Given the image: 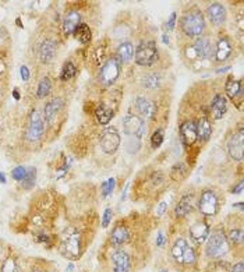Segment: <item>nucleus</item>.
Segmentation results:
<instances>
[{"label":"nucleus","mask_w":244,"mask_h":272,"mask_svg":"<svg viewBox=\"0 0 244 272\" xmlns=\"http://www.w3.org/2000/svg\"><path fill=\"white\" fill-rule=\"evenodd\" d=\"M59 251L63 257L70 261L80 260L84 253V239L78 230H69L60 239Z\"/></svg>","instance_id":"nucleus-1"},{"label":"nucleus","mask_w":244,"mask_h":272,"mask_svg":"<svg viewBox=\"0 0 244 272\" xmlns=\"http://www.w3.org/2000/svg\"><path fill=\"white\" fill-rule=\"evenodd\" d=\"M205 256L209 260H223L230 250V244L225 230L215 229L209 232V236L205 242Z\"/></svg>","instance_id":"nucleus-2"},{"label":"nucleus","mask_w":244,"mask_h":272,"mask_svg":"<svg viewBox=\"0 0 244 272\" xmlns=\"http://www.w3.org/2000/svg\"><path fill=\"white\" fill-rule=\"evenodd\" d=\"M109 272H132L134 258L123 247H112L109 253Z\"/></svg>","instance_id":"nucleus-3"},{"label":"nucleus","mask_w":244,"mask_h":272,"mask_svg":"<svg viewBox=\"0 0 244 272\" xmlns=\"http://www.w3.org/2000/svg\"><path fill=\"white\" fill-rule=\"evenodd\" d=\"M181 31L190 38H197L201 36L204 29H205V20L200 10H190L181 17L180 21Z\"/></svg>","instance_id":"nucleus-4"},{"label":"nucleus","mask_w":244,"mask_h":272,"mask_svg":"<svg viewBox=\"0 0 244 272\" xmlns=\"http://www.w3.org/2000/svg\"><path fill=\"white\" fill-rule=\"evenodd\" d=\"M158 59V46L153 41H142L135 49V63L139 66H151Z\"/></svg>","instance_id":"nucleus-5"},{"label":"nucleus","mask_w":244,"mask_h":272,"mask_svg":"<svg viewBox=\"0 0 244 272\" xmlns=\"http://www.w3.org/2000/svg\"><path fill=\"white\" fill-rule=\"evenodd\" d=\"M45 134V122L42 115L38 111H32L29 115V120H28L27 133H25V138L29 142H38L43 138Z\"/></svg>","instance_id":"nucleus-6"},{"label":"nucleus","mask_w":244,"mask_h":272,"mask_svg":"<svg viewBox=\"0 0 244 272\" xmlns=\"http://www.w3.org/2000/svg\"><path fill=\"white\" fill-rule=\"evenodd\" d=\"M120 134L116 127H105L104 132L101 133V148L106 153H115L120 146Z\"/></svg>","instance_id":"nucleus-7"},{"label":"nucleus","mask_w":244,"mask_h":272,"mask_svg":"<svg viewBox=\"0 0 244 272\" xmlns=\"http://www.w3.org/2000/svg\"><path fill=\"white\" fill-rule=\"evenodd\" d=\"M123 130L127 136L130 137H137L141 139L146 133L145 122L139 116H134V115H127L123 119Z\"/></svg>","instance_id":"nucleus-8"},{"label":"nucleus","mask_w":244,"mask_h":272,"mask_svg":"<svg viewBox=\"0 0 244 272\" xmlns=\"http://www.w3.org/2000/svg\"><path fill=\"white\" fill-rule=\"evenodd\" d=\"M119 74H120V62L116 57H112L109 60H106L104 67L101 69L99 81L104 85H111L118 80Z\"/></svg>","instance_id":"nucleus-9"},{"label":"nucleus","mask_w":244,"mask_h":272,"mask_svg":"<svg viewBox=\"0 0 244 272\" xmlns=\"http://www.w3.org/2000/svg\"><path fill=\"white\" fill-rule=\"evenodd\" d=\"M198 209L201 212L202 215L205 216H214L216 215L218 209H219V200H218V195L211 191V190H207L204 191L200 198V202H198Z\"/></svg>","instance_id":"nucleus-10"},{"label":"nucleus","mask_w":244,"mask_h":272,"mask_svg":"<svg viewBox=\"0 0 244 272\" xmlns=\"http://www.w3.org/2000/svg\"><path fill=\"white\" fill-rule=\"evenodd\" d=\"M228 151L229 155L237 162H242L244 158V130L240 129L239 133L233 134L228 142Z\"/></svg>","instance_id":"nucleus-11"},{"label":"nucleus","mask_w":244,"mask_h":272,"mask_svg":"<svg viewBox=\"0 0 244 272\" xmlns=\"http://www.w3.org/2000/svg\"><path fill=\"white\" fill-rule=\"evenodd\" d=\"M130 240H131V232L125 225H116L109 235L111 247H123L124 244L130 243Z\"/></svg>","instance_id":"nucleus-12"},{"label":"nucleus","mask_w":244,"mask_h":272,"mask_svg":"<svg viewBox=\"0 0 244 272\" xmlns=\"http://www.w3.org/2000/svg\"><path fill=\"white\" fill-rule=\"evenodd\" d=\"M209 232H211V229H209L208 225L205 222H201V221L193 223L190 226V230H188L191 240L195 244H200V246L207 242V239L209 236Z\"/></svg>","instance_id":"nucleus-13"},{"label":"nucleus","mask_w":244,"mask_h":272,"mask_svg":"<svg viewBox=\"0 0 244 272\" xmlns=\"http://www.w3.org/2000/svg\"><path fill=\"white\" fill-rule=\"evenodd\" d=\"M63 106H64V99H62V98H53L52 101H49L48 104L45 105L43 113H45V120L49 125L55 123L59 113L63 109Z\"/></svg>","instance_id":"nucleus-14"},{"label":"nucleus","mask_w":244,"mask_h":272,"mask_svg":"<svg viewBox=\"0 0 244 272\" xmlns=\"http://www.w3.org/2000/svg\"><path fill=\"white\" fill-rule=\"evenodd\" d=\"M56 53H57V42L52 38H48L42 42L39 46V60L45 64L50 63L55 59Z\"/></svg>","instance_id":"nucleus-15"},{"label":"nucleus","mask_w":244,"mask_h":272,"mask_svg":"<svg viewBox=\"0 0 244 272\" xmlns=\"http://www.w3.org/2000/svg\"><path fill=\"white\" fill-rule=\"evenodd\" d=\"M207 15L209 17L212 24L221 25L226 20V8L221 3H212L207 8Z\"/></svg>","instance_id":"nucleus-16"},{"label":"nucleus","mask_w":244,"mask_h":272,"mask_svg":"<svg viewBox=\"0 0 244 272\" xmlns=\"http://www.w3.org/2000/svg\"><path fill=\"white\" fill-rule=\"evenodd\" d=\"M193 50L198 59H211L212 57V43L208 38H198L193 46Z\"/></svg>","instance_id":"nucleus-17"},{"label":"nucleus","mask_w":244,"mask_h":272,"mask_svg":"<svg viewBox=\"0 0 244 272\" xmlns=\"http://www.w3.org/2000/svg\"><path fill=\"white\" fill-rule=\"evenodd\" d=\"M180 136L183 141L187 144V145H193L197 138H198V134H197V125L194 122H184L180 127Z\"/></svg>","instance_id":"nucleus-18"},{"label":"nucleus","mask_w":244,"mask_h":272,"mask_svg":"<svg viewBox=\"0 0 244 272\" xmlns=\"http://www.w3.org/2000/svg\"><path fill=\"white\" fill-rule=\"evenodd\" d=\"M135 108H137V112L142 116L144 119H152L155 112H156V108H155V104L151 102L148 98L139 97L137 98L135 101Z\"/></svg>","instance_id":"nucleus-19"},{"label":"nucleus","mask_w":244,"mask_h":272,"mask_svg":"<svg viewBox=\"0 0 244 272\" xmlns=\"http://www.w3.org/2000/svg\"><path fill=\"white\" fill-rule=\"evenodd\" d=\"M230 53H232V45H230L229 39L226 36H222L216 43L215 60L216 62H223L229 57Z\"/></svg>","instance_id":"nucleus-20"},{"label":"nucleus","mask_w":244,"mask_h":272,"mask_svg":"<svg viewBox=\"0 0 244 272\" xmlns=\"http://www.w3.org/2000/svg\"><path fill=\"white\" fill-rule=\"evenodd\" d=\"M81 21V15L78 11H69L64 17V22H63V31L64 34L70 35L76 31V28L80 25Z\"/></svg>","instance_id":"nucleus-21"},{"label":"nucleus","mask_w":244,"mask_h":272,"mask_svg":"<svg viewBox=\"0 0 244 272\" xmlns=\"http://www.w3.org/2000/svg\"><path fill=\"white\" fill-rule=\"evenodd\" d=\"M187 239H184V237H177L176 240L172 244V247H170V257L173 260L174 263L177 265H180V260H181V254H183V251L184 249L188 246Z\"/></svg>","instance_id":"nucleus-22"},{"label":"nucleus","mask_w":244,"mask_h":272,"mask_svg":"<svg viewBox=\"0 0 244 272\" xmlns=\"http://www.w3.org/2000/svg\"><path fill=\"white\" fill-rule=\"evenodd\" d=\"M228 109V102L226 98L222 94H216L214 99H212V105H211V111L215 119H221L225 115V112Z\"/></svg>","instance_id":"nucleus-23"},{"label":"nucleus","mask_w":244,"mask_h":272,"mask_svg":"<svg viewBox=\"0 0 244 272\" xmlns=\"http://www.w3.org/2000/svg\"><path fill=\"white\" fill-rule=\"evenodd\" d=\"M191 209H193V195H183L174 209V214L176 216H186L191 212Z\"/></svg>","instance_id":"nucleus-24"},{"label":"nucleus","mask_w":244,"mask_h":272,"mask_svg":"<svg viewBox=\"0 0 244 272\" xmlns=\"http://www.w3.org/2000/svg\"><path fill=\"white\" fill-rule=\"evenodd\" d=\"M132 56H134V46H132L131 42H124V43H122L118 49V56H116V59H118L119 62H130L132 59Z\"/></svg>","instance_id":"nucleus-25"},{"label":"nucleus","mask_w":244,"mask_h":272,"mask_svg":"<svg viewBox=\"0 0 244 272\" xmlns=\"http://www.w3.org/2000/svg\"><path fill=\"white\" fill-rule=\"evenodd\" d=\"M95 116H97V120L101 125H108L112 120V118H113V111L109 106L101 104L97 108V111H95Z\"/></svg>","instance_id":"nucleus-26"},{"label":"nucleus","mask_w":244,"mask_h":272,"mask_svg":"<svg viewBox=\"0 0 244 272\" xmlns=\"http://www.w3.org/2000/svg\"><path fill=\"white\" fill-rule=\"evenodd\" d=\"M197 134H198V138L204 139V141H207L211 137L212 127H211V123H209L208 119L202 118L198 122V125H197Z\"/></svg>","instance_id":"nucleus-27"},{"label":"nucleus","mask_w":244,"mask_h":272,"mask_svg":"<svg viewBox=\"0 0 244 272\" xmlns=\"http://www.w3.org/2000/svg\"><path fill=\"white\" fill-rule=\"evenodd\" d=\"M226 237H228L229 244H233L235 247H236V246H239V247L243 246L244 233L242 228H233V229H230L229 232L226 233Z\"/></svg>","instance_id":"nucleus-28"},{"label":"nucleus","mask_w":244,"mask_h":272,"mask_svg":"<svg viewBox=\"0 0 244 272\" xmlns=\"http://www.w3.org/2000/svg\"><path fill=\"white\" fill-rule=\"evenodd\" d=\"M74 36H76L78 41L81 43H88L92 38V32H91V28L87 24H80L74 31Z\"/></svg>","instance_id":"nucleus-29"},{"label":"nucleus","mask_w":244,"mask_h":272,"mask_svg":"<svg viewBox=\"0 0 244 272\" xmlns=\"http://www.w3.org/2000/svg\"><path fill=\"white\" fill-rule=\"evenodd\" d=\"M0 272H18L17 270V260L13 256H7L4 261L1 263Z\"/></svg>","instance_id":"nucleus-30"},{"label":"nucleus","mask_w":244,"mask_h":272,"mask_svg":"<svg viewBox=\"0 0 244 272\" xmlns=\"http://www.w3.org/2000/svg\"><path fill=\"white\" fill-rule=\"evenodd\" d=\"M50 88H52V83H50V80H49L48 77L42 78L41 83L38 85V90H36V97L38 98L48 97L49 92H50Z\"/></svg>","instance_id":"nucleus-31"},{"label":"nucleus","mask_w":244,"mask_h":272,"mask_svg":"<svg viewBox=\"0 0 244 272\" xmlns=\"http://www.w3.org/2000/svg\"><path fill=\"white\" fill-rule=\"evenodd\" d=\"M226 94L230 98H236L237 95L242 94V84L236 80H229V83L226 84Z\"/></svg>","instance_id":"nucleus-32"},{"label":"nucleus","mask_w":244,"mask_h":272,"mask_svg":"<svg viewBox=\"0 0 244 272\" xmlns=\"http://www.w3.org/2000/svg\"><path fill=\"white\" fill-rule=\"evenodd\" d=\"M186 174H187V167L184 166V163H176L172 169V172H170V176H172V179L173 180H181V179H184L186 177Z\"/></svg>","instance_id":"nucleus-33"},{"label":"nucleus","mask_w":244,"mask_h":272,"mask_svg":"<svg viewBox=\"0 0 244 272\" xmlns=\"http://www.w3.org/2000/svg\"><path fill=\"white\" fill-rule=\"evenodd\" d=\"M160 84V77L158 74H148V76L144 77L142 80V85L145 88H149V90H153L156 87H159Z\"/></svg>","instance_id":"nucleus-34"},{"label":"nucleus","mask_w":244,"mask_h":272,"mask_svg":"<svg viewBox=\"0 0 244 272\" xmlns=\"http://www.w3.org/2000/svg\"><path fill=\"white\" fill-rule=\"evenodd\" d=\"M76 74H77L76 66H74L71 62H67L66 64H64V67H63L60 78H62L63 81H67V80H70L71 77H74Z\"/></svg>","instance_id":"nucleus-35"},{"label":"nucleus","mask_w":244,"mask_h":272,"mask_svg":"<svg viewBox=\"0 0 244 272\" xmlns=\"http://www.w3.org/2000/svg\"><path fill=\"white\" fill-rule=\"evenodd\" d=\"M163 138H165V134H163V130L159 129L152 134V138H151V145H152L153 149L159 148L160 144L163 142Z\"/></svg>","instance_id":"nucleus-36"},{"label":"nucleus","mask_w":244,"mask_h":272,"mask_svg":"<svg viewBox=\"0 0 244 272\" xmlns=\"http://www.w3.org/2000/svg\"><path fill=\"white\" fill-rule=\"evenodd\" d=\"M11 177L17 181H24V179L27 177V167L17 166L11 170Z\"/></svg>","instance_id":"nucleus-37"},{"label":"nucleus","mask_w":244,"mask_h":272,"mask_svg":"<svg viewBox=\"0 0 244 272\" xmlns=\"http://www.w3.org/2000/svg\"><path fill=\"white\" fill-rule=\"evenodd\" d=\"M139 141L141 139H138L137 137H131V138L127 139V142H125V148H127V151L128 152H137L139 148Z\"/></svg>","instance_id":"nucleus-38"},{"label":"nucleus","mask_w":244,"mask_h":272,"mask_svg":"<svg viewBox=\"0 0 244 272\" xmlns=\"http://www.w3.org/2000/svg\"><path fill=\"white\" fill-rule=\"evenodd\" d=\"M115 184H116V180H115L113 177L109 179L106 183H104V184H102V195H104V197H108L109 194H112L113 190H115Z\"/></svg>","instance_id":"nucleus-39"},{"label":"nucleus","mask_w":244,"mask_h":272,"mask_svg":"<svg viewBox=\"0 0 244 272\" xmlns=\"http://www.w3.org/2000/svg\"><path fill=\"white\" fill-rule=\"evenodd\" d=\"M35 167H29L27 169V177L24 179V183H25V188H29L32 184H34L35 181Z\"/></svg>","instance_id":"nucleus-40"},{"label":"nucleus","mask_w":244,"mask_h":272,"mask_svg":"<svg viewBox=\"0 0 244 272\" xmlns=\"http://www.w3.org/2000/svg\"><path fill=\"white\" fill-rule=\"evenodd\" d=\"M112 216H113V209L106 208L104 212V218H102V228H108L109 223L112 222Z\"/></svg>","instance_id":"nucleus-41"},{"label":"nucleus","mask_w":244,"mask_h":272,"mask_svg":"<svg viewBox=\"0 0 244 272\" xmlns=\"http://www.w3.org/2000/svg\"><path fill=\"white\" fill-rule=\"evenodd\" d=\"M229 272H244V264L242 260H239L237 263H235V264L230 267Z\"/></svg>","instance_id":"nucleus-42"},{"label":"nucleus","mask_w":244,"mask_h":272,"mask_svg":"<svg viewBox=\"0 0 244 272\" xmlns=\"http://www.w3.org/2000/svg\"><path fill=\"white\" fill-rule=\"evenodd\" d=\"M166 209H167V204L165 201H162L159 204V205H158V208H156V215L159 216H163V214H165V212H166Z\"/></svg>","instance_id":"nucleus-43"},{"label":"nucleus","mask_w":244,"mask_h":272,"mask_svg":"<svg viewBox=\"0 0 244 272\" xmlns=\"http://www.w3.org/2000/svg\"><path fill=\"white\" fill-rule=\"evenodd\" d=\"M20 74H21V78H22L24 81H28V80H29V70H28L27 66H21Z\"/></svg>","instance_id":"nucleus-44"},{"label":"nucleus","mask_w":244,"mask_h":272,"mask_svg":"<svg viewBox=\"0 0 244 272\" xmlns=\"http://www.w3.org/2000/svg\"><path fill=\"white\" fill-rule=\"evenodd\" d=\"M176 15H177V14L174 13V11L170 14V17H169V20H167V28H169V29H173L174 25H176V18H177Z\"/></svg>","instance_id":"nucleus-45"},{"label":"nucleus","mask_w":244,"mask_h":272,"mask_svg":"<svg viewBox=\"0 0 244 272\" xmlns=\"http://www.w3.org/2000/svg\"><path fill=\"white\" fill-rule=\"evenodd\" d=\"M163 244H165V236H163L162 232H159L158 237H156V247H162Z\"/></svg>","instance_id":"nucleus-46"},{"label":"nucleus","mask_w":244,"mask_h":272,"mask_svg":"<svg viewBox=\"0 0 244 272\" xmlns=\"http://www.w3.org/2000/svg\"><path fill=\"white\" fill-rule=\"evenodd\" d=\"M233 193H235V194H242V193H243V181H240L236 187L233 188Z\"/></svg>","instance_id":"nucleus-47"},{"label":"nucleus","mask_w":244,"mask_h":272,"mask_svg":"<svg viewBox=\"0 0 244 272\" xmlns=\"http://www.w3.org/2000/svg\"><path fill=\"white\" fill-rule=\"evenodd\" d=\"M0 181H1V183H6V176H4L3 172H0Z\"/></svg>","instance_id":"nucleus-48"},{"label":"nucleus","mask_w":244,"mask_h":272,"mask_svg":"<svg viewBox=\"0 0 244 272\" xmlns=\"http://www.w3.org/2000/svg\"><path fill=\"white\" fill-rule=\"evenodd\" d=\"M29 272H43V270L42 268H39V267H35V268H32Z\"/></svg>","instance_id":"nucleus-49"},{"label":"nucleus","mask_w":244,"mask_h":272,"mask_svg":"<svg viewBox=\"0 0 244 272\" xmlns=\"http://www.w3.org/2000/svg\"><path fill=\"white\" fill-rule=\"evenodd\" d=\"M13 95H14V98H15V99H18V98H20V95H18V91H17V90H14Z\"/></svg>","instance_id":"nucleus-50"},{"label":"nucleus","mask_w":244,"mask_h":272,"mask_svg":"<svg viewBox=\"0 0 244 272\" xmlns=\"http://www.w3.org/2000/svg\"><path fill=\"white\" fill-rule=\"evenodd\" d=\"M163 42H165V43H169V36L163 35Z\"/></svg>","instance_id":"nucleus-51"},{"label":"nucleus","mask_w":244,"mask_h":272,"mask_svg":"<svg viewBox=\"0 0 244 272\" xmlns=\"http://www.w3.org/2000/svg\"><path fill=\"white\" fill-rule=\"evenodd\" d=\"M160 272H169V270H167V268H163V270H160Z\"/></svg>","instance_id":"nucleus-52"},{"label":"nucleus","mask_w":244,"mask_h":272,"mask_svg":"<svg viewBox=\"0 0 244 272\" xmlns=\"http://www.w3.org/2000/svg\"><path fill=\"white\" fill-rule=\"evenodd\" d=\"M49 272H59L57 270H52V271H49Z\"/></svg>","instance_id":"nucleus-53"},{"label":"nucleus","mask_w":244,"mask_h":272,"mask_svg":"<svg viewBox=\"0 0 244 272\" xmlns=\"http://www.w3.org/2000/svg\"><path fill=\"white\" fill-rule=\"evenodd\" d=\"M0 95H1V91H0Z\"/></svg>","instance_id":"nucleus-54"}]
</instances>
